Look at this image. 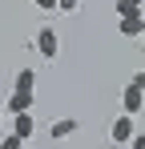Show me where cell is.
<instances>
[{"instance_id":"obj_7","label":"cell","mask_w":145,"mask_h":149,"mask_svg":"<svg viewBox=\"0 0 145 149\" xmlns=\"http://www.w3.org/2000/svg\"><path fill=\"white\" fill-rule=\"evenodd\" d=\"M121 36H141V28H145V16L137 12V16H121Z\"/></svg>"},{"instance_id":"obj_14","label":"cell","mask_w":145,"mask_h":149,"mask_svg":"<svg viewBox=\"0 0 145 149\" xmlns=\"http://www.w3.org/2000/svg\"><path fill=\"white\" fill-rule=\"evenodd\" d=\"M133 85H141V89H145V69H141L137 77H133Z\"/></svg>"},{"instance_id":"obj_6","label":"cell","mask_w":145,"mask_h":149,"mask_svg":"<svg viewBox=\"0 0 145 149\" xmlns=\"http://www.w3.org/2000/svg\"><path fill=\"white\" fill-rule=\"evenodd\" d=\"M12 133H20L24 141L36 133V117H32V109H28V113H12Z\"/></svg>"},{"instance_id":"obj_3","label":"cell","mask_w":145,"mask_h":149,"mask_svg":"<svg viewBox=\"0 0 145 149\" xmlns=\"http://www.w3.org/2000/svg\"><path fill=\"white\" fill-rule=\"evenodd\" d=\"M36 52H40L45 61H52V56L61 52V40H56V32H52V28H40V32H36Z\"/></svg>"},{"instance_id":"obj_11","label":"cell","mask_w":145,"mask_h":149,"mask_svg":"<svg viewBox=\"0 0 145 149\" xmlns=\"http://www.w3.org/2000/svg\"><path fill=\"white\" fill-rule=\"evenodd\" d=\"M56 8H61V12H77V8H81V0H56Z\"/></svg>"},{"instance_id":"obj_15","label":"cell","mask_w":145,"mask_h":149,"mask_svg":"<svg viewBox=\"0 0 145 149\" xmlns=\"http://www.w3.org/2000/svg\"><path fill=\"white\" fill-rule=\"evenodd\" d=\"M0 129H4V109H0Z\"/></svg>"},{"instance_id":"obj_5","label":"cell","mask_w":145,"mask_h":149,"mask_svg":"<svg viewBox=\"0 0 145 149\" xmlns=\"http://www.w3.org/2000/svg\"><path fill=\"white\" fill-rule=\"evenodd\" d=\"M77 129H81V121H77V117H61V121L48 125V137H52V141H65V137H72Z\"/></svg>"},{"instance_id":"obj_12","label":"cell","mask_w":145,"mask_h":149,"mask_svg":"<svg viewBox=\"0 0 145 149\" xmlns=\"http://www.w3.org/2000/svg\"><path fill=\"white\" fill-rule=\"evenodd\" d=\"M129 149H145V133H133V141H129Z\"/></svg>"},{"instance_id":"obj_10","label":"cell","mask_w":145,"mask_h":149,"mask_svg":"<svg viewBox=\"0 0 145 149\" xmlns=\"http://www.w3.org/2000/svg\"><path fill=\"white\" fill-rule=\"evenodd\" d=\"M0 149H24V137L20 133H8V137L0 141Z\"/></svg>"},{"instance_id":"obj_4","label":"cell","mask_w":145,"mask_h":149,"mask_svg":"<svg viewBox=\"0 0 145 149\" xmlns=\"http://www.w3.org/2000/svg\"><path fill=\"white\" fill-rule=\"evenodd\" d=\"M32 101H36L32 89H12V97H8L4 109H8V113H28V109H32Z\"/></svg>"},{"instance_id":"obj_2","label":"cell","mask_w":145,"mask_h":149,"mask_svg":"<svg viewBox=\"0 0 145 149\" xmlns=\"http://www.w3.org/2000/svg\"><path fill=\"white\" fill-rule=\"evenodd\" d=\"M121 105H125V113H129V117H137V113L145 109V89L129 81V85L121 89Z\"/></svg>"},{"instance_id":"obj_9","label":"cell","mask_w":145,"mask_h":149,"mask_svg":"<svg viewBox=\"0 0 145 149\" xmlns=\"http://www.w3.org/2000/svg\"><path fill=\"white\" fill-rule=\"evenodd\" d=\"M141 12V0H117V16H137Z\"/></svg>"},{"instance_id":"obj_13","label":"cell","mask_w":145,"mask_h":149,"mask_svg":"<svg viewBox=\"0 0 145 149\" xmlns=\"http://www.w3.org/2000/svg\"><path fill=\"white\" fill-rule=\"evenodd\" d=\"M32 4H36V8H45V12H52V8H56V0H32Z\"/></svg>"},{"instance_id":"obj_8","label":"cell","mask_w":145,"mask_h":149,"mask_svg":"<svg viewBox=\"0 0 145 149\" xmlns=\"http://www.w3.org/2000/svg\"><path fill=\"white\" fill-rule=\"evenodd\" d=\"M16 89H32L36 93V69H20L16 73Z\"/></svg>"},{"instance_id":"obj_16","label":"cell","mask_w":145,"mask_h":149,"mask_svg":"<svg viewBox=\"0 0 145 149\" xmlns=\"http://www.w3.org/2000/svg\"><path fill=\"white\" fill-rule=\"evenodd\" d=\"M141 36H145V28H141Z\"/></svg>"},{"instance_id":"obj_1","label":"cell","mask_w":145,"mask_h":149,"mask_svg":"<svg viewBox=\"0 0 145 149\" xmlns=\"http://www.w3.org/2000/svg\"><path fill=\"white\" fill-rule=\"evenodd\" d=\"M133 133H137V125H133L129 113H121L117 121L109 125V141H113V145H129V141H133Z\"/></svg>"}]
</instances>
